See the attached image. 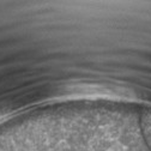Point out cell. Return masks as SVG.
Instances as JSON below:
<instances>
[{
    "instance_id": "cell-1",
    "label": "cell",
    "mask_w": 151,
    "mask_h": 151,
    "mask_svg": "<svg viewBox=\"0 0 151 151\" xmlns=\"http://www.w3.org/2000/svg\"><path fill=\"white\" fill-rule=\"evenodd\" d=\"M140 129L145 144L151 151V110L145 111L140 118Z\"/></svg>"
}]
</instances>
